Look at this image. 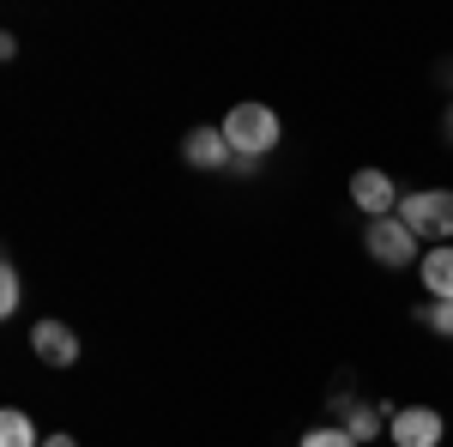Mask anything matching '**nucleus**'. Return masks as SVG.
Listing matches in <instances>:
<instances>
[{
	"label": "nucleus",
	"mask_w": 453,
	"mask_h": 447,
	"mask_svg": "<svg viewBox=\"0 0 453 447\" xmlns=\"http://www.w3.org/2000/svg\"><path fill=\"white\" fill-rule=\"evenodd\" d=\"M399 200H405V194H399V181H393L387 170H357L350 175V206L363 212L369 224H375V218H393Z\"/></svg>",
	"instance_id": "obj_6"
},
{
	"label": "nucleus",
	"mask_w": 453,
	"mask_h": 447,
	"mask_svg": "<svg viewBox=\"0 0 453 447\" xmlns=\"http://www.w3.org/2000/svg\"><path fill=\"white\" fill-rule=\"evenodd\" d=\"M0 447H42L36 423L19 412V405H6V412H0Z\"/></svg>",
	"instance_id": "obj_9"
},
{
	"label": "nucleus",
	"mask_w": 453,
	"mask_h": 447,
	"mask_svg": "<svg viewBox=\"0 0 453 447\" xmlns=\"http://www.w3.org/2000/svg\"><path fill=\"white\" fill-rule=\"evenodd\" d=\"M423 290H429V303H453V242L423 254Z\"/></svg>",
	"instance_id": "obj_8"
},
{
	"label": "nucleus",
	"mask_w": 453,
	"mask_h": 447,
	"mask_svg": "<svg viewBox=\"0 0 453 447\" xmlns=\"http://www.w3.org/2000/svg\"><path fill=\"white\" fill-rule=\"evenodd\" d=\"M42 447H79V442H73L67 429H55V435H42Z\"/></svg>",
	"instance_id": "obj_13"
},
{
	"label": "nucleus",
	"mask_w": 453,
	"mask_h": 447,
	"mask_svg": "<svg viewBox=\"0 0 453 447\" xmlns=\"http://www.w3.org/2000/svg\"><path fill=\"white\" fill-rule=\"evenodd\" d=\"M363 248H369V260H375V266H387V273L418 266V260H423L418 236L399 224V212H393V218H375V224H363Z\"/></svg>",
	"instance_id": "obj_3"
},
{
	"label": "nucleus",
	"mask_w": 453,
	"mask_h": 447,
	"mask_svg": "<svg viewBox=\"0 0 453 447\" xmlns=\"http://www.w3.org/2000/svg\"><path fill=\"white\" fill-rule=\"evenodd\" d=\"M296 447H363V442L350 435L345 423H314V429H309V435H303Z\"/></svg>",
	"instance_id": "obj_10"
},
{
	"label": "nucleus",
	"mask_w": 453,
	"mask_h": 447,
	"mask_svg": "<svg viewBox=\"0 0 453 447\" xmlns=\"http://www.w3.org/2000/svg\"><path fill=\"white\" fill-rule=\"evenodd\" d=\"M418 320L435 339H453V303H418Z\"/></svg>",
	"instance_id": "obj_12"
},
{
	"label": "nucleus",
	"mask_w": 453,
	"mask_h": 447,
	"mask_svg": "<svg viewBox=\"0 0 453 447\" xmlns=\"http://www.w3.org/2000/svg\"><path fill=\"white\" fill-rule=\"evenodd\" d=\"M181 164H194V170H230L236 151H230L224 127H188L181 134Z\"/></svg>",
	"instance_id": "obj_7"
},
{
	"label": "nucleus",
	"mask_w": 453,
	"mask_h": 447,
	"mask_svg": "<svg viewBox=\"0 0 453 447\" xmlns=\"http://www.w3.org/2000/svg\"><path fill=\"white\" fill-rule=\"evenodd\" d=\"M387 442L393 447H441L448 442V417L435 412V405H393Z\"/></svg>",
	"instance_id": "obj_4"
},
{
	"label": "nucleus",
	"mask_w": 453,
	"mask_h": 447,
	"mask_svg": "<svg viewBox=\"0 0 453 447\" xmlns=\"http://www.w3.org/2000/svg\"><path fill=\"white\" fill-rule=\"evenodd\" d=\"M218 127H224V139H230V151H236V158H266V151H279V139H284L279 109H273V104H254V97L236 104Z\"/></svg>",
	"instance_id": "obj_1"
},
{
	"label": "nucleus",
	"mask_w": 453,
	"mask_h": 447,
	"mask_svg": "<svg viewBox=\"0 0 453 447\" xmlns=\"http://www.w3.org/2000/svg\"><path fill=\"white\" fill-rule=\"evenodd\" d=\"M31 351H36V363H49V369H73V363L85 357L79 333H73L67 320H55V314H42L31 327Z\"/></svg>",
	"instance_id": "obj_5"
},
{
	"label": "nucleus",
	"mask_w": 453,
	"mask_h": 447,
	"mask_svg": "<svg viewBox=\"0 0 453 447\" xmlns=\"http://www.w3.org/2000/svg\"><path fill=\"white\" fill-rule=\"evenodd\" d=\"M399 224L418 242H453V188H418L399 200Z\"/></svg>",
	"instance_id": "obj_2"
},
{
	"label": "nucleus",
	"mask_w": 453,
	"mask_h": 447,
	"mask_svg": "<svg viewBox=\"0 0 453 447\" xmlns=\"http://www.w3.org/2000/svg\"><path fill=\"white\" fill-rule=\"evenodd\" d=\"M19 303H25V278L6 260V266H0V314H19Z\"/></svg>",
	"instance_id": "obj_11"
},
{
	"label": "nucleus",
	"mask_w": 453,
	"mask_h": 447,
	"mask_svg": "<svg viewBox=\"0 0 453 447\" xmlns=\"http://www.w3.org/2000/svg\"><path fill=\"white\" fill-rule=\"evenodd\" d=\"M441 134H448V145H453V104H448V115H441Z\"/></svg>",
	"instance_id": "obj_14"
}]
</instances>
